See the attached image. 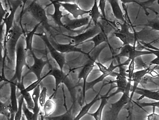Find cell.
I'll list each match as a JSON object with an SVG mask.
<instances>
[{
  "label": "cell",
  "mask_w": 159,
  "mask_h": 120,
  "mask_svg": "<svg viewBox=\"0 0 159 120\" xmlns=\"http://www.w3.org/2000/svg\"><path fill=\"white\" fill-rule=\"evenodd\" d=\"M25 34L23 28L17 25L15 21L8 36L4 39L3 48L4 50V57H7L9 54L10 58L12 59L16 54V46L19 39L23 34Z\"/></svg>",
  "instance_id": "cell-1"
},
{
  "label": "cell",
  "mask_w": 159,
  "mask_h": 120,
  "mask_svg": "<svg viewBox=\"0 0 159 120\" xmlns=\"http://www.w3.org/2000/svg\"><path fill=\"white\" fill-rule=\"evenodd\" d=\"M27 11L30 12L32 17L38 21L39 23L42 25L45 29L50 33L51 36H53L54 32L51 29L52 26L49 25L46 11L37 1L31 2L27 8Z\"/></svg>",
  "instance_id": "cell-2"
},
{
  "label": "cell",
  "mask_w": 159,
  "mask_h": 120,
  "mask_svg": "<svg viewBox=\"0 0 159 120\" xmlns=\"http://www.w3.org/2000/svg\"><path fill=\"white\" fill-rule=\"evenodd\" d=\"M27 51L22 42H18L16 51V62L15 72L14 75L11 81H17V83L22 82L23 78V69L25 66L27 67L28 65L27 64L26 58Z\"/></svg>",
  "instance_id": "cell-3"
},
{
  "label": "cell",
  "mask_w": 159,
  "mask_h": 120,
  "mask_svg": "<svg viewBox=\"0 0 159 120\" xmlns=\"http://www.w3.org/2000/svg\"><path fill=\"white\" fill-rule=\"evenodd\" d=\"M101 31L100 27L98 25L93 26H91L90 23L85 31L82 33H80L77 36H69L65 34H63V35L67 37L70 40V44L77 47L78 45L86 42L89 39L93 38Z\"/></svg>",
  "instance_id": "cell-4"
},
{
  "label": "cell",
  "mask_w": 159,
  "mask_h": 120,
  "mask_svg": "<svg viewBox=\"0 0 159 120\" xmlns=\"http://www.w3.org/2000/svg\"><path fill=\"white\" fill-rule=\"evenodd\" d=\"M37 51L40 52L43 54V57L40 58H38L34 53V51L30 53L31 56L33 58L34 60V63L33 65L31 66H28L27 68L28 69V71L25 74L23 77L25 78L28 74L32 72L34 73L37 77V80H39L41 77L42 72L44 67L47 64H49L50 62V59L48 57L44 59L46 56H47V52L46 50H39Z\"/></svg>",
  "instance_id": "cell-5"
},
{
  "label": "cell",
  "mask_w": 159,
  "mask_h": 120,
  "mask_svg": "<svg viewBox=\"0 0 159 120\" xmlns=\"http://www.w3.org/2000/svg\"><path fill=\"white\" fill-rule=\"evenodd\" d=\"M131 90H126L123 94L122 96L117 102L111 104L109 110L107 113V120H117L120 112L125 108L131 99L129 95Z\"/></svg>",
  "instance_id": "cell-6"
},
{
  "label": "cell",
  "mask_w": 159,
  "mask_h": 120,
  "mask_svg": "<svg viewBox=\"0 0 159 120\" xmlns=\"http://www.w3.org/2000/svg\"><path fill=\"white\" fill-rule=\"evenodd\" d=\"M7 2L10 7V12L7 13L4 18L2 20V21L3 20V23L1 24V25H3L4 24L6 25V32L4 39L8 36L9 32L13 27L16 12L18 8L23 4L24 1H7Z\"/></svg>",
  "instance_id": "cell-7"
},
{
  "label": "cell",
  "mask_w": 159,
  "mask_h": 120,
  "mask_svg": "<svg viewBox=\"0 0 159 120\" xmlns=\"http://www.w3.org/2000/svg\"><path fill=\"white\" fill-rule=\"evenodd\" d=\"M35 35L40 37L41 39L43 41L46 47H47L48 51H49V53L51 54L52 58L57 62L60 69L63 71V68L66 64L65 54L59 53L52 46V44L49 41V38H48L46 32H43L42 33H36Z\"/></svg>",
  "instance_id": "cell-8"
},
{
  "label": "cell",
  "mask_w": 159,
  "mask_h": 120,
  "mask_svg": "<svg viewBox=\"0 0 159 120\" xmlns=\"http://www.w3.org/2000/svg\"><path fill=\"white\" fill-rule=\"evenodd\" d=\"M90 16H86L83 18H78V19H70L69 16V15H66L64 17L65 24V29L67 30L74 31V30L81 27L89 25L91 23V19Z\"/></svg>",
  "instance_id": "cell-9"
},
{
  "label": "cell",
  "mask_w": 159,
  "mask_h": 120,
  "mask_svg": "<svg viewBox=\"0 0 159 120\" xmlns=\"http://www.w3.org/2000/svg\"><path fill=\"white\" fill-rule=\"evenodd\" d=\"M51 60V59H50ZM53 64L51 63L50 61L49 63V67H50V71L49 72L47 73L48 76H53L55 80V89L54 93L53 95L50 97V99H53L56 96L57 93V90L59 88V85L61 84H63L64 81L66 78L67 75L64 73L63 71L61 70L60 69L58 68L57 67L53 66Z\"/></svg>",
  "instance_id": "cell-10"
},
{
  "label": "cell",
  "mask_w": 159,
  "mask_h": 120,
  "mask_svg": "<svg viewBox=\"0 0 159 120\" xmlns=\"http://www.w3.org/2000/svg\"><path fill=\"white\" fill-rule=\"evenodd\" d=\"M87 54H88V59L87 62L85 65L81 69L78 74V80L79 82H80V81L81 80H83V83L84 86V98H85V93H86L85 86H86V84L87 83L86 80H87L89 74L93 69L94 64H95L96 63L94 60H93L90 58L88 53H87Z\"/></svg>",
  "instance_id": "cell-11"
},
{
  "label": "cell",
  "mask_w": 159,
  "mask_h": 120,
  "mask_svg": "<svg viewBox=\"0 0 159 120\" xmlns=\"http://www.w3.org/2000/svg\"><path fill=\"white\" fill-rule=\"evenodd\" d=\"M49 41L52 44V46L57 50L59 53H61L66 54L67 53H72V52H78V53H81L82 54H85L82 51L81 48H78L74 45H72L70 44H61L56 42L52 37H48Z\"/></svg>",
  "instance_id": "cell-12"
},
{
  "label": "cell",
  "mask_w": 159,
  "mask_h": 120,
  "mask_svg": "<svg viewBox=\"0 0 159 120\" xmlns=\"http://www.w3.org/2000/svg\"><path fill=\"white\" fill-rule=\"evenodd\" d=\"M58 2V1H57ZM61 6L63 7L66 11L72 15L75 18L78 19L79 16H82L85 14L90 12V11H84L81 9L78 4L76 3H71L70 2H59Z\"/></svg>",
  "instance_id": "cell-13"
},
{
  "label": "cell",
  "mask_w": 159,
  "mask_h": 120,
  "mask_svg": "<svg viewBox=\"0 0 159 120\" xmlns=\"http://www.w3.org/2000/svg\"><path fill=\"white\" fill-rule=\"evenodd\" d=\"M52 4H53L54 7V12L53 14H48V15L50 16L52 18L55 24L57 25L59 27H62L65 29V25L62 22V19L65 17V16L63 15V12L60 10L61 5L59 2L56 1H50Z\"/></svg>",
  "instance_id": "cell-14"
},
{
  "label": "cell",
  "mask_w": 159,
  "mask_h": 120,
  "mask_svg": "<svg viewBox=\"0 0 159 120\" xmlns=\"http://www.w3.org/2000/svg\"><path fill=\"white\" fill-rule=\"evenodd\" d=\"M24 78H23L21 82L17 83V88L20 91L21 95L24 98L28 108L33 111L34 108V103L33 99L30 92H27L26 90V88H25L24 85Z\"/></svg>",
  "instance_id": "cell-15"
},
{
  "label": "cell",
  "mask_w": 159,
  "mask_h": 120,
  "mask_svg": "<svg viewBox=\"0 0 159 120\" xmlns=\"http://www.w3.org/2000/svg\"><path fill=\"white\" fill-rule=\"evenodd\" d=\"M8 82L10 83L11 86V96L10 99H11V103L12 112L16 113L18 108V100L16 95L17 82L11 80L8 81Z\"/></svg>",
  "instance_id": "cell-16"
},
{
  "label": "cell",
  "mask_w": 159,
  "mask_h": 120,
  "mask_svg": "<svg viewBox=\"0 0 159 120\" xmlns=\"http://www.w3.org/2000/svg\"><path fill=\"white\" fill-rule=\"evenodd\" d=\"M101 95L100 93H98L95 97L90 103L85 104L84 106H83L81 108L79 114L74 118V120H80L82 117H83L86 114H88L89 110L91 107L99 99H101Z\"/></svg>",
  "instance_id": "cell-17"
},
{
  "label": "cell",
  "mask_w": 159,
  "mask_h": 120,
  "mask_svg": "<svg viewBox=\"0 0 159 120\" xmlns=\"http://www.w3.org/2000/svg\"><path fill=\"white\" fill-rule=\"evenodd\" d=\"M135 93H138L141 95V96L138 99V100H141L144 97H147L153 100L159 101V92L158 91H152L147 89L137 88Z\"/></svg>",
  "instance_id": "cell-18"
},
{
  "label": "cell",
  "mask_w": 159,
  "mask_h": 120,
  "mask_svg": "<svg viewBox=\"0 0 159 120\" xmlns=\"http://www.w3.org/2000/svg\"><path fill=\"white\" fill-rule=\"evenodd\" d=\"M110 97L109 96V94L107 93L106 95H102L101 96V101L99 107L97 110L93 113H89L88 114L91 115L94 118L95 120H101L102 118V112L104 107L107 103V100Z\"/></svg>",
  "instance_id": "cell-19"
},
{
  "label": "cell",
  "mask_w": 159,
  "mask_h": 120,
  "mask_svg": "<svg viewBox=\"0 0 159 120\" xmlns=\"http://www.w3.org/2000/svg\"><path fill=\"white\" fill-rule=\"evenodd\" d=\"M41 24L38 23L35 27H34L33 29L31 31L28 32V33L25 34V40L26 43V51H29L30 53L33 52L34 51V49H33L32 47V42H33V37L34 35L36 34V31L38 30V28L40 25Z\"/></svg>",
  "instance_id": "cell-20"
},
{
  "label": "cell",
  "mask_w": 159,
  "mask_h": 120,
  "mask_svg": "<svg viewBox=\"0 0 159 120\" xmlns=\"http://www.w3.org/2000/svg\"><path fill=\"white\" fill-rule=\"evenodd\" d=\"M99 7L98 6L97 1H94V3L92 9L90 10L89 13V16L93 22L94 25H98L99 18H103L102 14H101L99 11Z\"/></svg>",
  "instance_id": "cell-21"
},
{
  "label": "cell",
  "mask_w": 159,
  "mask_h": 120,
  "mask_svg": "<svg viewBox=\"0 0 159 120\" xmlns=\"http://www.w3.org/2000/svg\"><path fill=\"white\" fill-rule=\"evenodd\" d=\"M73 106L72 105L69 109L61 115L59 116L44 117V119L49 120H74V118H73Z\"/></svg>",
  "instance_id": "cell-22"
},
{
  "label": "cell",
  "mask_w": 159,
  "mask_h": 120,
  "mask_svg": "<svg viewBox=\"0 0 159 120\" xmlns=\"http://www.w3.org/2000/svg\"><path fill=\"white\" fill-rule=\"evenodd\" d=\"M41 89L40 85H38L34 90L32 95V99L34 103V108L33 112L36 115H39V113L40 108L39 99Z\"/></svg>",
  "instance_id": "cell-23"
},
{
  "label": "cell",
  "mask_w": 159,
  "mask_h": 120,
  "mask_svg": "<svg viewBox=\"0 0 159 120\" xmlns=\"http://www.w3.org/2000/svg\"><path fill=\"white\" fill-rule=\"evenodd\" d=\"M89 42H93L94 43V46L93 48H95L98 46H99L100 44L106 42L107 43H108V38L107 36H106L104 33L101 31L100 33L96 35L92 39L88 40L85 43Z\"/></svg>",
  "instance_id": "cell-24"
},
{
  "label": "cell",
  "mask_w": 159,
  "mask_h": 120,
  "mask_svg": "<svg viewBox=\"0 0 159 120\" xmlns=\"http://www.w3.org/2000/svg\"><path fill=\"white\" fill-rule=\"evenodd\" d=\"M109 2L110 3L111 6L112 8V12H113L114 17L118 21L120 20L124 22V14L122 12L121 9H120L118 4V2L116 1H109Z\"/></svg>",
  "instance_id": "cell-25"
},
{
  "label": "cell",
  "mask_w": 159,
  "mask_h": 120,
  "mask_svg": "<svg viewBox=\"0 0 159 120\" xmlns=\"http://www.w3.org/2000/svg\"><path fill=\"white\" fill-rule=\"evenodd\" d=\"M56 103L53 100V99H50L46 100L43 106V113L44 117L50 116L56 108Z\"/></svg>",
  "instance_id": "cell-26"
},
{
  "label": "cell",
  "mask_w": 159,
  "mask_h": 120,
  "mask_svg": "<svg viewBox=\"0 0 159 120\" xmlns=\"http://www.w3.org/2000/svg\"><path fill=\"white\" fill-rule=\"evenodd\" d=\"M1 114L4 115L10 120L12 112L11 103L9 99L5 102H1Z\"/></svg>",
  "instance_id": "cell-27"
},
{
  "label": "cell",
  "mask_w": 159,
  "mask_h": 120,
  "mask_svg": "<svg viewBox=\"0 0 159 120\" xmlns=\"http://www.w3.org/2000/svg\"><path fill=\"white\" fill-rule=\"evenodd\" d=\"M23 110L26 120H38L39 115H36L32 111L29 109L25 102L23 104Z\"/></svg>",
  "instance_id": "cell-28"
},
{
  "label": "cell",
  "mask_w": 159,
  "mask_h": 120,
  "mask_svg": "<svg viewBox=\"0 0 159 120\" xmlns=\"http://www.w3.org/2000/svg\"><path fill=\"white\" fill-rule=\"evenodd\" d=\"M18 108L17 111L15 114V120H21L23 118V104L25 102V99L22 95L20 96L19 98L18 99Z\"/></svg>",
  "instance_id": "cell-29"
},
{
  "label": "cell",
  "mask_w": 159,
  "mask_h": 120,
  "mask_svg": "<svg viewBox=\"0 0 159 120\" xmlns=\"http://www.w3.org/2000/svg\"><path fill=\"white\" fill-rule=\"evenodd\" d=\"M47 89L46 87L44 86L43 87L41 90L40 94L39 99V103L40 107L43 108L46 102V97H47Z\"/></svg>",
  "instance_id": "cell-30"
},
{
  "label": "cell",
  "mask_w": 159,
  "mask_h": 120,
  "mask_svg": "<svg viewBox=\"0 0 159 120\" xmlns=\"http://www.w3.org/2000/svg\"><path fill=\"white\" fill-rule=\"evenodd\" d=\"M47 76H48V75L46 74L44 75L43 77H42L39 80H37V81H36L34 82L33 83L29 85L27 87H26V90L28 92H30V91L34 90L38 85L40 84L41 82L43 80H44V79H45Z\"/></svg>",
  "instance_id": "cell-31"
},
{
  "label": "cell",
  "mask_w": 159,
  "mask_h": 120,
  "mask_svg": "<svg viewBox=\"0 0 159 120\" xmlns=\"http://www.w3.org/2000/svg\"><path fill=\"white\" fill-rule=\"evenodd\" d=\"M137 105L139 108H144V107H148V106H152L153 108H159V101L153 102V103H138L137 102Z\"/></svg>",
  "instance_id": "cell-32"
},
{
  "label": "cell",
  "mask_w": 159,
  "mask_h": 120,
  "mask_svg": "<svg viewBox=\"0 0 159 120\" xmlns=\"http://www.w3.org/2000/svg\"><path fill=\"white\" fill-rule=\"evenodd\" d=\"M106 1H99V9L101 12V14L103 16V18L104 19H107L106 13H105V6H106Z\"/></svg>",
  "instance_id": "cell-33"
},
{
  "label": "cell",
  "mask_w": 159,
  "mask_h": 120,
  "mask_svg": "<svg viewBox=\"0 0 159 120\" xmlns=\"http://www.w3.org/2000/svg\"><path fill=\"white\" fill-rule=\"evenodd\" d=\"M155 108H153V112L147 116L148 120H159V115L154 113Z\"/></svg>",
  "instance_id": "cell-34"
},
{
  "label": "cell",
  "mask_w": 159,
  "mask_h": 120,
  "mask_svg": "<svg viewBox=\"0 0 159 120\" xmlns=\"http://www.w3.org/2000/svg\"><path fill=\"white\" fill-rule=\"evenodd\" d=\"M15 113L12 112L11 114V118L10 120H15Z\"/></svg>",
  "instance_id": "cell-35"
},
{
  "label": "cell",
  "mask_w": 159,
  "mask_h": 120,
  "mask_svg": "<svg viewBox=\"0 0 159 120\" xmlns=\"http://www.w3.org/2000/svg\"><path fill=\"white\" fill-rule=\"evenodd\" d=\"M22 120H25V117H24V116H23V118H22Z\"/></svg>",
  "instance_id": "cell-36"
},
{
  "label": "cell",
  "mask_w": 159,
  "mask_h": 120,
  "mask_svg": "<svg viewBox=\"0 0 159 120\" xmlns=\"http://www.w3.org/2000/svg\"><path fill=\"white\" fill-rule=\"evenodd\" d=\"M157 42H159V40H158V41H157Z\"/></svg>",
  "instance_id": "cell-37"
},
{
  "label": "cell",
  "mask_w": 159,
  "mask_h": 120,
  "mask_svg": "<svg viewBox=\"0 0 159 120\" xmlns=\"http://www.w3.org/2000/svg\"><path fill=\"white\" fill-rule=\"evenodd\" d=\"M158 91V92H159V90H158V91Z\"/></svg>",
  "instance_id": "cell-38"
}]
</instances>
